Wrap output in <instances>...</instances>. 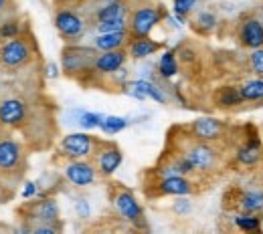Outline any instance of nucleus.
Returning <instances> with one entry per match:
<instances>
[{
	"instance_id": "obj_1",
	"label": "nucleus",
	"mask_w": 263,
	"mask_h": 234,
	"mask_svg": "<svg viewBox=\"0 0 263 234\" xmlns=\"http://www.w3.org/2000/svg\"><path fill=\"white\" fill-rule=\"evenodd\" d=\"M176 152L182 154L193 164L197 176L217 174L223 167V164H225V156H223L221 143L200 141L197 137H193L189 132H186V135H182V139L178 141Z\"/></svg>"
},
{
	"instance_id": "obj_2",
	"label": "nucleus",
	"mask_w": 263,
	"mask_h": 234,
	"mask_svg": "<svg viewBox=\"0 0 263 234\" xmlns=\"http://www.w3.org/2000/svg\"><path fill=\"white\" fill-rule=\"evenodd\" d=\"M98 57V51L93 47H83L79 42H67L61 51V73L75 81H89L93 61Z\"/></svg>"
},
{
	"instance_id": "obj_3",
	"label": "nucleus",
	"mask_w": 263,
	"mask_h": 234,
	"mask_svg": "<svg viewBox=\"0 0 263 234\" xmlns=\"http://www.w3.org/2000/svg\"><path fill=\"white\" fill-rule=\"evenodd\" d=\"M168 12L160 2L154 0H142L132 2L130 0V14H128V31L130 36H150V33L166 20Z\"/></svg>"
},
{
	"instance_id": "obj_4",
	"label": "nucleus",
	"mask_w": 263,
	"mask_h": 234,
	"mask_svg": "<svg viewBox=\"0 0 263 234\" xmlns=\"http://www.w3.org/2000/svg\"><path fill=\"white\" fill-rule=\"evenodd\" d=\"M109 200H111V206L116 210V214L134 224L136 228H146V216H144V208L142 204L138 202L136 194L124 188L122 184H111L109 188Z\"/></svg>"
},
{
	"instance_id": "obj_5",
	"label": "nucleus",
	"mask_w": 263,
	"mask_h": 234,
	"mask_svg": "<svg viewBox=\"0 0 263 234\" xmlns=\"http://www.w3.org/2000/svg\"><path fill=\"white\" fill-rule=\"evenodd\" d=\"M53 23H55L59 36L65 42H79L87 33V18L81 14L79 8L69 6V4L57 6Z\"/></svg>"
},
{
	"instance_id": "obj_6",
	"label": "nucleus",
	"mask_w": 263,
	"mask_h": 234,
	"mask_svg": "<svg viewBox=\"0 0 263 234\" xmlns=\"http://www.w3.org/2000/svg\"><path fill=\"white\" fill-rule=\"evenodd\" d=\"M34 42L31 38L18 34L14 38L0 42V65L4 69L27 67L34 59Z\"/></svg>"
},
{
	"instance_id": "obj_7",
	"label": "nucleus",
	"mask_w": 263,
	"mask_h": 234,
	"mask_svg": "<svg viewBox=\"0 0 263 234\" xmlns=\"http://www.w3.org/2000/svg\"><path fill=\"white\" fill-rule=\"evenodd\" d=\"M99 143V137L89 132H71L61 137L59 154L63 160H87L93 156Z\"/></svg>"
},
{
	"instance_id": "obj_8",
	"label": "nucleus",
	"mask_w": 263,
	"mask_h": 234,
	"mask_svg": "<svg viewBox=\"0 0 263 234\" xmlns=\"http://www.w3.org/2000/svg\"><path fill=\"white\" fill-rule=\"evenodd\" d=\"M91 162L96 164L101 178H111L124 164V152L116 141L99 139L98 147L91 156Z\"/></svg>"
},
{
	"instance_id": "obj_9",
	"label": "nucleus",
	"mask_w": 263,
	"mask_h": 234,
	"mask_svg": "<svg viewBox=\"0 0 263 234\" xmlns=\"http://www.w3.org/2000/svg\"><path fill=\"white\" fill-rule=\"evenodd\" d=\"M63 176L73 188H79V190L96 186L98 180L101 178L96 164L91 162V158H87V160H65Z\"/></svg>"
},
{
	"instance_id": "obj_10",
	"label": "nucleus",
	"mask_w": 263,
	"mask_h": 234,
	"mask_svg": "<svg viewBox=\"0 0 263 234\" xmlns=\"http://www.w3.org/2000/svg\"><path fill=\"white\" fill-rule=\"evenodd\" d=\"M225 202L233 212L263 214V188H231L225 196Z\"/></svg>"
},
{
	"instance_id": "obj_11",
	"label": "nucleus",
	"mask_w": 263,
	"mask_h": 234,
	"mask_svg": "<svg viewBox=\"0 0 263 234\" xmlns=\"http://www.w3.org/2000/svg\"><path fill=\"white\" fill-rule=\"evenodd\" d=\"M186 132L197 137L200 141H209V143H223L227 137H229V125L223 121V119H217V117H198L195 119Z\"/></svg>"
},
{
	"instance_id": "obj_12",
	"label": "nucleus",
	"mask_w": 263,
	"mask_h": 234,
	"mask_svg": "<svg viewBox=\"0 0 263 234\" xmlns=\"http://www.w3.org/2000/svg\"><path fill=\"white\" fill-rule=\"evenodd\" d=\"M233 164H235L237 167H243V169H253V167L261 166L263 164L261 137H259L257 134L247 135L245 141H241V143L235 147Z\"/></svg>"
},
{
	"instance_id": "obj_13",
	"label": "nucleus",
	"mask_w": 263,
	"mask_h": 234,
	"mask_svg": "<svg viewBox=\"0 0 263 234\" xmlns=\"http://www.w3.org/2000/svg\"><path fill=\"white\" fill-rule=\"evenodd\" d=\"M154 192H148V196H193L197 192V184L191 176H166L156 178L152 184Z\"/></svg>"
},
{
	"instance_id": "obj_14",
	"label": "nucleus",
	"mask_w": 263,
	"mask_h": 234,
	"mask_svg": "<svg viewBox=\"0 0 263 234\" xmlns=\"http://www.w3.org/2000/svg\"><path fill=\"white\" fill-rule=\"evenodd\" d=\"M237 42L239 47L253 51L263 47V20L255 14H243L237 23Z\"/></svg>"
},
{
	"instance_id": "obj_15",
	"label": "nucleus",
	"mask_w": 263,
	"mask_h": 234,
	"mask_svg": "<svg viewBox=\"0 0 263 234\" xmlns=\"http://www.w3.org/2000/svg\"><path fill=\"white\" fill-rule=\"evenodd\" d=\"M29 121V103L21 97H6L0 101V127L14 130Z\"/></svg>"
},
{
	"instance_id": "obj_16",
	"label": "nucleus",
	"mask_w": 263,
	"mask_h": 234,
	"mask_svg": "<svg viewBox=\"0 0 263 234\" xmlns=\"http://www.w3.org/2000/svg\"><path fill=\"white\" fill-rule=\"evenodd\" d=\"M120 91L124 95H128L132 99H138V101H146V99H152L156 103H168V97H166L164 89L158 87L154 81H148V79H134V81H126Z\"/></svg>"
},
{
	"instance_id": "obj_17",
	"label": "nucleus",
	"mask_w": 263,
	"mask_h": 234,
	"mask_svg": "<svg viewBox=\"0 0 263 234\" xmlns=\"http://www.w3.org/2000/svg\"><path fill=\"white\" fill-rule=\"evenodd\" d=\"M27 222H31V228L36 224H49L59 222V204L51 196H43L36 202H31L25 210Z\"/></svg>"
},
{
	"instance_id": "obj_18",
	"label": "nucleus",
	"mask_w": 263,
	"mask_h": 234,
	"mask_svg": "<svg viewBox=\"0 0 263 234\" xmlns=\"http://www.w3.org/2000/svg\"><path fill=\"white\" fill-rule=\"evenodd\" d=\"M130 59L126 49H116V51H98V57L93 61V71H91V79H103L109 77L111 73H116L118 69L126 65V61Z\"/></svg>"
},
{
	"instance_id": "obj_19",
	"label": "nucleus",
	"mask_w": 263,
	"mask_h": 234,
	"mask_svg": "<svg viewBox=\"0 0 263 234\" xmlns=\"http://www.w3.org/2000/svg\"><path fill=\"white\" fill-rule=\"evenodd\" d=\"M25 160L23 145L12 137H0V172H14Z\"/></svg>"
},
{
	"instance_id": "obj_20",
	"label": "nucleus",
	"mask_w": 263,
	"mask_h": 234,
	"mask_svg": "<svg viewBox=\"0 0 263 234\" xmlns=\"http://www.w3.org/2000/svg\"><path fill=\"white\" fill-rule=\"evenodd\" d=\"M130 14V0H114L99 4L93 12V25L96 23H114V20H128Z\"/></svg>"
},
{
	"instance_id": "obj_21",
	"label": "nucleus",
	"mask_w": 263,
	"mask_h": 234,
	"mask_svg": "<svg viewBox=\"0 0 263 234\" xmlns=\"http://www.w3.org/2000/svg\"><path fill=\"white\" fill-rule=\"evenodd\" d=\"M160 49H164V45L158 40H152L150 36H132L128 47H126L130 59L134 61H144V59L156 55Z\"/></svg>"
},
{
	"instance_id": "obj_22",
	"label": "nucleus",
	"mask_w": 263,
	"mask_h": 234,
	"mask_svg": "<svg viewBox=\"0 0 263 234\" xmlns=\"http://www.w3.org/2000/svg\"><path fill=\"white\" fill-rule=\"evenodd\" d=\"M213 103L215 107L229 111V109H239L243 103V97L239 93V85H223L213 93Z\"/></svg>"
},
{
	"instance_id": "obj_23",
	"label": "nucleus",
	"mask_w": 263,
	"mask_h": 234,
	"mask_svg": "<svg viewBox=\"0 0 263 234\" xmlns=\"http://www.w3.org/2000/svg\"><path fill=\"white\" fill-rule=\"evenodd\" d=\"M130 31H118V33H101L93 38V49L96 51H116V49H126L130 42Z\"/></svg>"
},
{
	"instance_id": "obj_24",
	"label": "nucleus",
	"mask_w": 263,
	"mask_h": 234,
	"mask_svg": "<svg viewBox=\"0 0 263 234\" xmlns=\"http://www.w3.org/2000/svg\"><path fill=\"white\" fill-rule=\"evenodd\" d=\"M233 226L241 232H263V214L257 212H233Z\"/></svg>"
},
{
	"instance_id": "obj_25",
	"label": "nucleus",
	"mask_w": 263,
	"mask_h": 234,
	"mask_svg": "<svg viewBox=\"0 0 263 234\" xmlns=\"http://www.w3.org/2000/svg\"><path fill=\"white\" fill-rule=\"evenodd\" d=\"M239 93L243 103H255V107L263 105V77H249L239 85Z\"/></svg>"
},
{
	"instance_id": "obj_26",
	"label": "nucleus",
	"mask_w": 263,
	"mask_h": 234,
	"mask_svg": "<svg viewBox=\"0 0 263 234\" xmlns=\"http://www.w3.org/2000/svg\"><path fill=\"white\" fill-rule=\"evenodd\" d=\"M191 25H193V29H195L198 34L206 36V34H211L217 31V27H219V18H217V14H215L213 10H198V12H195Z\"/></svg>"
},
{
	"instance_id": "obj_27",
	"label": "nucleus",
	"mask_w": 263,
	"mask_h": 234,
	"mask_svg": "<svg viewBox=\"0 0 263 234\" xmlns=\"http://www.w3.org/2000/svg\"><path fill=\"white\" fill-rule=\"evenodd\" d=\"M156 69H158L160 79H164V81L172 79L178 73V53H176V49H166L158 59V67Z\"/></svg>"
},
{
	"instance_id": "obj_28",
	"label": "nucleus",
	"mask_w": 263,
	"mask_h": 234,
	"mask_svg": "<svg viewBox=\"0 0 263 234\" xmlns=\"http://www.w3.org/2000/svg\"><path fill=\"white\" fill-rule=\"evenodd\" d=\"M128 125H130V121L126 117H120V115H103V121H101L99 130L105 135H116L120 134V132H124Z\"/></svg>"
},
{
	"instance_id": "obj_29",
	"label": "nucleus",
	"mask_w": 263,
	"mask_h": 234,
	"mask_svg": "<svg viewBox=\"0 0 263 234\" xmlns=\"http://www.w3.org/2000/svg\"><path fill=\"white\" fill-rule=\"evenodd\" d=\"M77 113V125L83 130V132H93V130H99L101 121H103V115L101 113H93V111H75Z\"/></svg>"
},
{
	"instance_id": "obj_30",
	"label": "nucleus",
	"mask_w": 263,
	"mask_h": 234,
	"mask_svg": "<svg viewBox=\"0 0 263 234\" xmlns=\"http://www.w3.org/2000/svg\"><path fill=\"white\" fill-rule=\"evenodd\" d=\"M198 0H172V10L180 23H186V18L197 10Z\"/></svg>"
},
{
	"instance_id": "obj_31",
	"label": "nucleus",
	"mask_w": 263,
	"mask_h": 234,
	"mask_svg": "<svg viewBox=\"0 0 263 234\" xmlns=\"http://www.w3.org/2000/svg\"><path fill=\"white\" fill-rule=\"evenodd\" d=\"M247 63H249V71H251L253 75L263 77V47L261 49H253V51H249Z\"/></svg>"
},
{
	"instance_id": "obj_32",
	"label": "nucleus",
	"mask_w": 263,
	"mask_h": 234,
	"mask_svg": "<svg viewBox=\"0 0 263 234\" xmlns=\"http://www.w3.org/2000/svg\"><path fill=\"white\" fill-rule=\"evenodd\" d=\"M21 34V23L18 20H4L0 25V40H8Z\"/></svg>"
},
{
	"instance_id": "obj_33",
	"label": "nucleus",
	"mask_w": 263,
	"mask_h": 234,
	"mask_svg": "<svg viewBox=\"0 0 263 234\" xmlns=\"http://www.w3.org/2000/svg\"><path fill=\"white\" fill-rule=\"evenodd\" d=\"M172 212L176 216H189L193 212V202L189 196H176V200L172 204Z\"/></svg>"
},
{
	"instance_id": "obj_34",
	"label": "nucleus",
	"mask_w": 263,
	"mask_h": 234,
	"mask_svg": "<svg viewBox=\"0 0 263 234\" xmlns=\"http://www.w3.org/2000/svg\"><path fill=\"white\" fill-rule=\"evenodd\" d=\"M75 212H77V216L79 218H89V214H91V208H89V202L85 200V198H77L75 200Z\"/></svg>"
},
{
	"instance_id": "obj_35",
	"label": "nucleus",
	"mask_w": 263,
	"mask_h": 234,
	"mask_svg": "<svg viewBox=\"0 0 263 234\" xmlns=\"http://www.w3.org/2000/svg\"><path fill=\"white\" fill-rule=\"evenodd\" d=\"M36 192H39L36 182H25V188H23L21 196H23L25 200H31V198H34V196H36Z\"/></svg>"
},
{
	"instance_id": "obj_36",
	"label": "nucleus",
	"mask_w": 263,
	"mask_h": 234,
	"mask_svg": "<svg viewBox=\"0 0 263 234\" xmlns=\"http://www.w3.org/2000/svg\"><path fill=\"white\" fill-rule=\"evenodd\" d=\"M59 73H61L59 65H55V63H47V67H45V75H47L49 79H57V77H59Z\"/></svg>"
},
{
	"instance_id": "obj_37",
	"label": "nucleus",
	"mask_w": 263,
	"mask_h": 234,
	"mask_svg": "<svg viewBox=\"0 0 263 234\" xmlns=\"http://www.w3.org/2000/svg\"><path fill=\"white\" fill-rule=\"evenodd\" d=\"M6 6H8V0H0V12L6 10Z\"/></svg>"
},
{
	"instance_id": "obj_38",
	"label": "nucleus",
	"mask_w": 263,
	"mask_h": 234,
	"mask_svg": "<svg viewBox=\"0 0 263 234\" xmlns=\"http://www.w3.org/2000/svg\"><path fill=\"white\" fill-rule=\"evenodd\" d=\"M99 2H101V4H105V2H114V0H99Z\"/></svg>"
},
{
	"instance_id": "obj_39",
	"label": "nucleus",
	"mask_w": 263,
	"mask_h": 234,
	"mask_svg": "<svg viewBox=\"0 0 263 234\" xmlns=\"http://www.w3.org/2000/svg\"><path fill=\"white\" fill-rule=\"evenodd\" d=\"M77 2H79V0H77Z\"/></svg>"
}]
</instances>
